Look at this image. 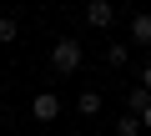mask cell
I'll return each instance as SVG.
<instances>
[{
    "label": "cell",
    "instance_id": "6da1fadb",
    "mask_svg": "<svg viewBox=\"0 0 151 136\" xmlns=\"http://www.w3.org/2000/svg\"><path fill=\"white\" fill-rule=\"evenodd\" d=\"M50 71H55V76H76V71H81V40L60 35V40L50 45Z\"/></svg>",
    "mask_w": 151,
    "mask_h": 136
},
{
    "label": "cell",
    "instance_id": "7a4b0ae2",
    "mask_svg": "<svg viewBox=\"0 0 151 136\" xmlns=\"http://www.w3.org/2000/svg\"><path fill=\"white\" fill-rule=\"evenodd\" d=\"M86 25H91V30L116 25V5H111V0H91V5H86Z\"/></svg>",
    "mask_w": 151,
    "mask_h": 136
},
{
    "label": "cell",
    "instance_id": "3957f363",
    "mask_svg": "<svg viewBox=\"0 0 151 136\" xmlns=\"http://www.w3.org/2000/svg\"><path fill=\"white\" fill-rule=\"evenodd\" d=\"M30 116H35V121H55V116H60V96H55V91H40V96L30 101Z\"/></svg>",
    "mask_w": 151,
    "mask_h": 136
},
{
    "label": "cell",
    "instance_id": "277c9868",
    "mask_svg": "<svg viewBox=\"0 0 151 136\" xmlns=\"http://www.w3.org/2000/svg\"><path fill=\"white\" fill-rule=\"evenodd\" d=\"M131 40L136 45H151V10H136L131 15Z\"/></svg>",
    "mask_w": 151,
    "mask_h": 136
},
{
    "label": "cell",
    "instance_id": "5b68a950",
    "mask_svg": "<svg viewBox=\"0 0 151 136\" xmlns=\"http://www.w3.org/2000/svg\"><path fill=\"white\" fill-rule=\"evenodd\" d=\"M126 60H131V45H126V40H111V45H106V65H111V71H121Z\"/></svg>",
    "mask_w": 151,
    "mask_h": 136
},
{
    "label": "cell",
    "instance_id": "8992f818",
    "mask_svg": "<svg viewBox=\"0 0 151 136\" xmlns=\"http://www.w3.org/2000/svg\"><path fill=\"white\" fill-rule=\"evenodd\" d=\"M76 111H81V116H96L101 111V91H81V96H76Z\"/></svg>",
    "mask_w": 151,
    "mask_h": 136
},
{
    "label": "cell",
    "instance_id": "52a82bcc",
    "mask_svg": "<svg viewBox=\"0 0 151 136\" xmlns=\"http://www.w3.org/2000/svg\"><path fill=\"white\" fill-rule=\"evenodd\" d=\"M116 136H141V116L121 111V116H116Z\"/></svg>",
    "mask_w": 151,
    "mask_h": 136
},
{
    "label": "cell",
    "instance_id": "ba28073f",
    "mask_svg": "<svg viewBox=\"0 0 151 136\" xmlns=\"http://www.w3.org/2000/svg\"><path fill=\"white\" fill-rule=\"evenodd\" d=\"M146 106H151V96H146L141 86H136V91H126V111H131V116H141Z\"/></svg>",
    "mask_w": 151,
    "mask_h": 136
},
{
    "label": "cell",
    "instance_id": "9c48e42d",
    "mask_svg": "<svg viewBox=\"0 0 151 136\" xmlns=\"http://www.w3.org/2000/svg\"><path fill=\"white\" fill-rule=\"evenodd\" d=\"M20 35V25H15V15H0V45H10Z\"/></svg>",
    "mask_w": 151,
    "mask_h": 136
},
{
    "label": "cell",
    "instance_id": "30bf717a",
    "mask_svg": "<svg viewBox=\"0 0 151 136\" xmlns=\"http://www.w3.org/2000/svg\"><path fill=\"white\" fill-rule=\"evenodd\" d=\"M141 91H146V96H151V60H146V65H141Z\"/></svg>",
    "mask_w": 151,
    "mask_h": 136
},
{
    "label": "cell",
    "instance_id": "8fae6325",
    "mask_svg": "<svg viewBox=\"0 0 151 136\" xmlns=\"http://www.w3.org/2000/svg\"><path fill=\"white\" fill-rule=\"evenodd\" d=\"M141 131H151V106H146V111H141Z\"/></svg>",
    "mask_w": 151,
    "mask_h": 136
}]
</instances>
